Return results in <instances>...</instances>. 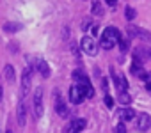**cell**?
<instances>
[{"label": "cell", "instance_id": "6da1fadb", "mask_svg": "<svg viewBox=\"0 0 151 133\" xmlns=\"http://www.w3.org/2000/svg\"><path fill=\"white\" fill-rule=\"evenodd\" d=\"M117 36H119V32H117L116 29H112V27L105 29L103 34H101V37H100L101 48H103V50H112V48L116 46V43H117Z\"/></svg>", "mask_w": 151, "mask_h": 133}, {"label": "cell", "instance_id": "7a4b0ae2", "mask_svg": "<svg viewBox=\"0 0 151 133\" xmlns=\"http://www.w3.org/2000/svg\"><path fill=\"white\" fill-rule=\"evenodd\" d=\"M68 99L73 103V105H80L84 99H86V94H84V91L80 89V85L77 84V85H71L69 87V94H68Z\"/></svg>", "mask_w": 151, "mask_h": 133}, {"label": "cell", "instance_id": "3957f363", "mask_svg": "<svg viewBox=\"0 0 151 133\" xmlns=\"http://www.w3.org/2000/svg\"><path fill=\"white\" fill-rule=\"evenodd\" d=\"M80 48L87 53V55H91V57H94L96 53H98V46H96V41L93 39V37H89V36H86V37H82V41H80Z\"/></svg>", "mask_w": 151, "mask_h": 133}, {"label": "cell", "instance_id": "277c9868", "mask_svg": "<svg viewBox=\"0 0 151 133\" xmlns=\"http://www.w3.org/2000/svg\"><path fill=\"white\" fill-rule=\"evenodd\" d=\"M32 103H34V115L36 117H41L43 112H45V108H43V91L41 89H36Z\"/></svg>", "mask_w": 151, "mask_h": 133}, {"label": "cell", "instance_id": "5b68a950", "mask_svg": "<svg viewBox=\"0 0 151 133\" xmlns=\"http://www.w3.org/2000/svg\"><path fill=\"white\" fill-rule=\"evenodd\" d=\"M30 84H32V68H25L22 73V91L23 94H27L30 91Z\"/></svg>", "mask_w": 151, "mask_h": 133}, {"label": "cell", "instance_id": "8992f818", "mask_svg": "<svg viewBox=\"0 0 151 133\" xmlns=\"http://www.w3.org/2000/svg\"><path fill=\"white\" fill-rule=\"evenodd\" d=\"M86 128V119H73L71 122H68L66 131L68 133H80Z\"/></svg>", "mask_w": 151, "mask_h": 133}, {"label": "cell", "instance_id": "52a82bcc", "mask_svg": "<svg viewBox=\"0 0 151 133\" xmlns=\"http://www.w3.org/2000/svg\"><path fill=\"white\" fill-rule=\"evenodd\" d=\"M16 119H18V126H25L27 122V105L25 101H20L18 103V108H16Z\"/></svg>", "mask_w": 151, "mask_h": 133}, {"label": "cell", "instance_id": "ba28073f", "mask_svg": "<svg viewBox=\"0 0 151 133\" xmlns=\"http://www.w3.org/2000/svg\"><path fill=\"white\" fill-rule=\"evenodd\" d=\"M110 75H112V78H114V84H116L117 91H126V89H128V82H126V78H124L121 73L110 71Z\"/></svg>", "mask_w": 151, "mask_h": 133}, {"label": "cell", "instance_id": "9c48e42d", "mask_svg": "<svg viewBox=\"0 0 151 133\" xmlns=\"http://www.w3.org/2000/svg\"><path fill=\"white\" fill-rule=\"evenodd\" d=\"M128 32H130V36H133V37H139V39H144V41H147L149 39V34H147V30H144V29H139V27H130L128 29Z\"/></svg>", "mask_w": 151, "mask_h": 133}, {"label": "cell", "instance_id": "30bf717a", "mask_svg": "<svg viewBox=\"0 0 151 133\" xmlns=\"http://www.w3.org/2000/svg\"><path fill=\"white\" fill-rule=\"evenodd\" d=\"M137 129L139 131H147L149 129V115L147 114H139V119H137Z\"/></svg>", "mask_w": 151, "mask_h": 133}, {"label": "cell", "instance_id": "8fae6325", "mask_svg": "<svg viewBox=\"0 0 151 133\" xmlns=\"http://www.w3.org/2000/svg\"><path fill=\"white\" fill-rule=\"evenodd\" d=\"M119 117H121V121L123 122H130L132 119H135V112H133V108H123L121 112H119Z\"/></svg>", "mask_w": 151, "mask_h": 133}, {"label": "cell", "instance_id": "7c38bea8", "mask_svg": "<svg viewBox=\"0 0 151 133\" xmlns=\"http://www.w3.org/2000/svg\"><path fill=\"white\" fill-rule=\"evenodd\" d=\"M36 66H37V71L41 73V77H43V78H48V77H50V68H48V64H46L43 59H39Z\"/></svg>", "mask_w": 151, "mask_h": 133}, {"label": "cell", "instance_id": "4fadbf2b", "mask_svg": "<svg viewBox=\"0 0 151 133\" xmlns=\"http://www.w3.org/2000/svg\"><path fill=\"white\" fill-rule=\"evenodd\" d=\"M55 112L60 115V117H68V114H69V110H68V107H66V103L60 99V98H57V105H55Z\"/></svg>", "mask_w": 151, "mask_h": 133}, {"label": "cell", "instance_id": "5bb4252c", "mask_svg": "<svg viewBox=\"0 0 151 133\" xmlns=\"http://www.w3.org/2000/svg\"><path fill=\"white\" fill-rule=\"evenodd\" d=\"M4 77H6L7 82H14L16 80V73H14V68H13L11 64H7L6 68H4Z\"/></svg>", "mask_w": 151, "mask_h": 133}, {"label": "cell", "instance_id": "9a60e30c", "mask_svg": "<svg viewBox=\"0 0 151 133\" xmlns=\"http://www.w3.org/2000/svg\"><path fill=\"white\" fill-rule=\"evenodd\" d=\"M22 29H23L22 23H6V25H4V30H6V32H18V30H22Z\"/></svg>", "mask_w": 151, "mask_h": 133}, {"label": "cell", "instance_id": "2e32d148", "mask_svg": "<svg viewBox=\"0 0 151 133\" xmlns=\"http://www.w3.org/2000/svg\"><path fill=\"white\" fill-rule=\"evenodd\" d=\"M117 99H119V103H121V105H128V103L132 101V96H130L126 91H119V96H117Z\"/></svg>", "mask_w": 151, "mask_h": 133}, {"label": "cell", "instance_id": "e0dca14e", "mask_svg": "<svg viewBox=\"0 0 151 133\" xmlns=\"http://www.w3.org/2000/svg\"><path fill=\"white\" fill-rule=\"evenodd\" d=\"M93 14H96V16H101L103 14V9H101V4L100 2H93Z\"/></svg>", "mask_w": 151, "mask_h": 133}, {"label": "cell", "instance_id": "ac0fdd59", "mask_svg": "<svg viewBox=\"0 0 151 133\" xmlns=\"http://www.w3.org/2000/svg\"><path fill=\"white\" fill-rule=\"evenodd\" d=\"M117 43H119V46H121V51H126V50H128V41H126V39H123V36H121V34L117 36Z\"/></svg>", "mask_w": 151, "mask_h": 133}, {"label": "cell", "instance_id": "d6986e66", "mask_svg": "<svg viewBox=\"0 0 151 133\" xmlns=\"http://www.w3.org/2000/svg\"><path fill=\"white\" fill-rule=\"evenodd\" d=\"M124 13H126V20H128V21H132V20L135 18V14H137L133 7H126V9H124Z\"/></svg>", "mask_w": 151, "mask_h": 133}, {"label": "cell", "instance_id": "ffe728a7", "mask_svg": "<svg viewBox=\"0 0 151 133\" xmlns=\"http://www.w3.org/2000/svg\"><path fill=\"white\" fill-rule=\"evenodd\" d=\"M116 133H126V128H124V124L123 122H119L117 126H116V129H114Z\"/></svg>", "mask_w": 151, "mask_h": 133}, {"label": "cell", "instance_id": "44dd1931", "mask_svg": "<svg viewBox=\"0 0 151 133\" xmlns=\"http://www.w3.org/2000/svg\"><path fill=\"white\" fill-rule=\"evenodd\" d=\"M105 105H107V107H109V108H112V107H114V99H112V98H110V96H109V94H107V96H105Z\"/></svg>", "mask_w": 151, "mask_h": 133}, {"label": "cell", "instance_id": "7402d4cb", "mask_svg": "<svg viewBox=\"0 0 151 133\" xmlns=\"http://www.w3.org/2000/svg\"><path fill=\"white\" fill-rule=\"evenodd\" d=\"M137 55H140L142 59H147V57H149V53H147L146 48H144V50H137Z\"/></svg>", "mask_w": 151, "mask_h": 133}, {"label": "cell", "instance_id": "603a6c76", "mask_svg": "<svg viewBox=\"0 0 151 133\" xmlns=\"http://www.w3.org/2000/svg\"><path fill=\"white\" fill-rule=\"evenodd\" d=\"M89 27H91V20H84V23H82V29H84V30H87Z\"/></svg>", "mask_w": 151, "mask_h": 133}, {"label": "cell", "instance_id": "cb8c5ba5", "mask_svg": "<svg viewBox=\"0 0 151 133\" xmlns=\"http://www.w3.org/2000/svg\"><path fill=\"white\" fill-rule=\"evenodd\" d=\"M105 2H107V4H110V6H116L117 0H105Z\"/></svg>", "mask_w": 151, "mask_h": 133}, {"label": "cell", "instance_id": "d4e9b609", "mask_svg": "<svg viewBox=\"0 0 151 133\" xmlns=\"http://www.w3.org/2000/svg\"><path fill=\"white\" fill-rule=\"evenodd\" d=\"M0 101H2V85H0Z\"/></svg>", "mask_w": 151, "mask_h": 133}, {"label": "cell", "instance_id": "484cf974", "mask_svg": "<svg viewBox=\"0 0 151 133\" xmlns=\"http://www.w3.org/2000/svg\"><path fill=\"white\" fill-rule=\"evenodd\" d=\"M6 133H13V131H11V129H7V131H6Z\"/></svg>", "mask_w": 151, "mask_h": 133}]
</instances>
